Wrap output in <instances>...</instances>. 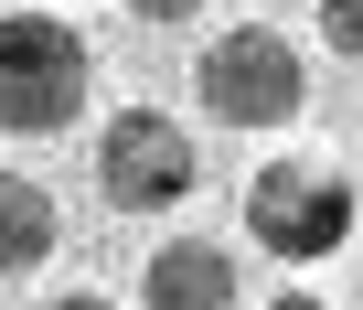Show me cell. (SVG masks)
<instances>
[{
	"mask_svg": "<svg viewBox=\"0 0 363 310\" xmlns=\"http://www.w3.org/2000/svg\"><path fill=\"white\" fill-rule=\"evenodd\" d=\"M86 75H96V54H86V33L65 11H0V128L11 139L75 128Z\"/></svg>",
	"mask_w": 363,
	"mask_h": 310,
	"instance_id": "obj_1",
	"label": "cell"
},
{
	"mask_svg": "<svg viewBox=\"0 0 363 310\" xmlns=\"http://www.w3.org/2000/svg\"><path fill=\"white\" fill-rule=\"evenodd\" d=\"M193 86H203V118H225V128H289V118L310 107V65H299V43L267 33V22L214 33L203 65H193Z\"/></svg>",
	"mask_w": 363,
	"mask_h": 310,
	"instance_id": "obj_2",
	"label": "cell"
},
{
	"mask_svg": "<svg viewBox=\"0 0 363 310\" xmlns=\"http://www.w3.org/2000/svg\"><path fill=\"white\" fill-rule=\"evenodd\" d=\"M193 182H203V150H193L182 118L118 107V118L96 128V193H107L118 214H171V204H193Z\"/></svg>",
	"mask_w": 363,
	"mask_h": 310,
	"instance_id": "obj_3",
	"label": "cell"
},
{
	"mask_svg": "<svg viewBox=\"0 0 363 310\" xmlns=\"http://www.w3.org/2000/svg\"><path fill=\"white\" fill-rule=\"evenodd\" d=\"M246 246H267V257H289V267L352 246V182H342L331 161H267V172L246 182Z\"/></svg>",
	"mask_w": 363,
	"mask_h": 310,
	"instance_id": "obj_4",
	"label": "cell"
},
{
	"mask_svg": "<svg viewBox=\"0 0 363 310\" xmlns=\"http://www.w3.org/2000/svg\"><path fill=\"white\" fill-rule=\"evenodd\" d=\"M139 299H150V310H235V246H203V236L150 246Z\"/></svg>",
	"mask_w": 363,
	"mask_h": 310,
	"instance_id": "obj_5",
	"label": "cell"
},
{
	"mask_svg": "<svg viewBox=\"0 0 363 310\" xmlns=\"http://www.w3.org/2000/svg\"><path fill=\"white\" fill-rule=\"evenodd\" d=\"M54 246H65V214H54V193H43L33 172H0V278L43 267Z\"/></svg>",
	"mask_w": 363,
	"mask_h": 310,
	"instance_id": "obj_6",
	"label": "cell"
},
{
	"mask_svg": "<svg viewBox=\"0 0 363 310\" xmlns=\"http://www.w3.org/2000/svg\"><path fill=\"white\" fill-rule=\"evenodd\" d=\"M320 43L363 65V0H320Z\"/></svg>",
	"mask_w": 363,
	"mask_h": 310,
	"instance_id": "obj_7",
	"label": "cell"
},
{
	"mask_svg": "<svg viewBox=\"0 0 363 310\" xmlns=\"http://www.w3.org/2000/svg\"><path fill=\"white\" fill-rule=\"evenodd\" d=\"M139 22H203V0H128Z\"/></svg>",
	"mask_w": 363,
	"mask_h": 310,
	"instance_id": "obj_8",
	"label": "cell"
},
{
	"mask_svg": "<svg viewBox=\"0 0 363 310\" xmlns=\"http://www.w3.org/2000/svg\"><path fill=\"white\" fill-rule=\"evenodd\" d=\"M43 310H118V299H96V289H65V299H43Z\"/></svg>",
	"mask_w": 363,
	"mask_h": 310,
	"instance_id": "obj_9",
	"label": "cell"
},
{
	"mask_svg": "<svg viewBox=\"0 0 363 310\" xmlns=\"http://www.w3.org/2000/svg\"><path fill=\"white\" fill-rule=\"evenodd\" d=\"M267 310H331V299H310V289H278V299H267Z\"/></svg>",
	"mask_w": 363,
	"mask_h": 310,
	"instance_id": "obj_10",
	"label": "cell"
}]
</instances>
